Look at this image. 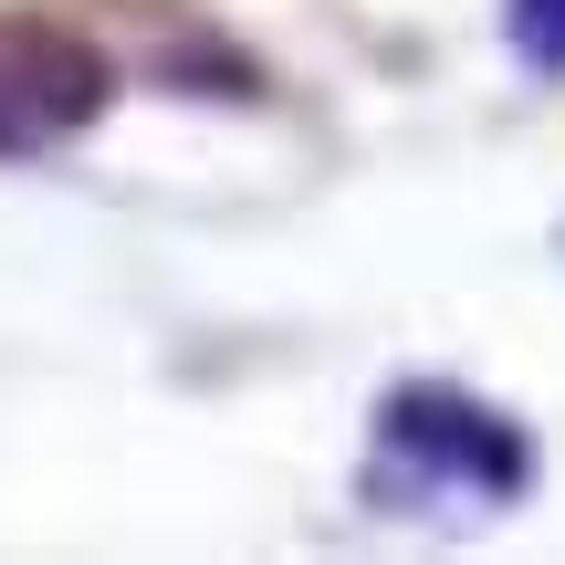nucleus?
I'll use <instances>...</instances> for the list:
<instances>
[{
  "mask_svg": "<svg viewBox=\"0 0 565 565\" xmlns=\"http://www.w3.org/2000/svg\"><path fill=\"white\" fill-rule=\"evenodd\" d=\"M116 95V63L74 32V21L42 11H0V158H42L74 126L105 116Z\"/></svg>",
  "mask_w": 565,
  "mask_h": 565,
  "instance_id": "obj_1",
  "label": "nucleus"
}]
</instances>
